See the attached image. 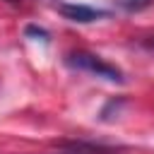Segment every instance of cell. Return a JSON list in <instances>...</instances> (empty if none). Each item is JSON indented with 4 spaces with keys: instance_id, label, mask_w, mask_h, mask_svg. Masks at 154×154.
Listing matches in <instances>:
<instances>
[{
    "instance_id": "6da1fadb",
    "label": "cell",
    "mask_w": 154,
    "mask_h": 154,
    "mask_svg": "<svg viewBox=\"0 0 154 154\" xmlns=\"http://www.w3.org/2000/svg\"><path fill=\"white\" fill-rule=\"evenodd\" d=\"M65 63L72 67V70H82V72H89V75H96V77H103L108 82H118L123 84L125 82V75L120 67H116L113 63L94 55V53H87V51H77V53H67Z\"/></svg>"
},
{
    "instance_id": "7a4b0ae2",
    "label": "cell",
    "mask_w": 154,
    "mask_h": 154,
    "mask_svg": "<svg viewBox=\"0 0 154 154\" xmlns=\"http://www.w3.org/2000/svg\"><path fill=\"white\" fill-rule=\"evenodd\" d=\"M58 12L65 19L77 22V24H89V22L108 17V10H99V7H91V5H77V2H63V5H58Z\"/></svg>"
},
{
    "instance_id": "3957f363",
    "label": "cell",
    "mask_w": 154,
    "mask_h": 154,
    "mask_svg": "<svg viewBox=\"0 0 154 154\" xmlns=\"http://www.w3.org/2000/svg\"><path fill=\"white\" fill-rule=\"evenodd\" d=\"M65 149L58 152V154H116L113 149L108 147H101V144H87V142H67L63 144Z\"/></svg>"
},
{
    "instance_id": "277c9868",
    "label": "cell",
    "mask_w": 154,
    "mask_h": 154,
    "mask_svg": "<svg viewBox=\"0 0 154 154\" xmlns=\"http://www.w3.org/2000/svg\"><path fill=\"white\" fill-rule=\"evenodd\" d=\"M116 5L125 12H142L154 5V0H116Z\"/></svg>"
},
{
    "instance_id": "5b68a950",
    "label": "cell",
    "mask_w": 154,
    "mask_h": 154,
    "mask_svg": "<svg viewBox=\"0 0 154 154\" xmlns=\"http://www.w3.org/2000/svg\"><path fill=\"white\" fill-rule=\"evenodd\" d=\"M24 34H26V36H34V38H38V41H43V43H48V41H51V34H48L46 29L36 26V24H29V26L24 29Z\"/></svg>"
},
{
    "instance_id": "8992f818",
    "label": "cell",
    "mask_w": 154,
    "mask_h": 154,
    "mask_svg": "<svg viewBox=\"0 0 154 154\" xmlns=\"http://www.w3.org/2000/svg\"><path fill=\"white\" fill-rule=\"evenodd\" d=\"M10 2H17V0H10Z\"/></svg>"
}]
</instances>
